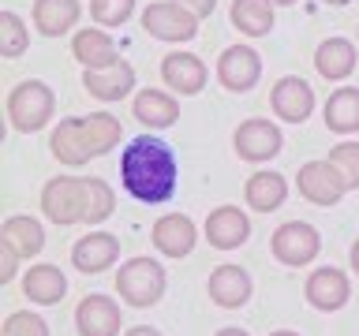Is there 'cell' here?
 <instances>
[{
    "instance_id": "4316f807",
    "label": "cell",
    "mask_w": 359,
    "mask_h": 336,
    "mask_svg": "<svg viewBox=\"0 0 359 336\" xmlns=\"http://www.w3.org/2000/svg\"><path fill=\"white\" fill-rule=\"evenodd\" d=\"M232 27L247 38H266L273 30V0H232Z\"/></svg>"
},
{
    "instance_id": "ffe728a7",
    "label": "cell",
    "mask_w": 359,
    "mask_h": 336,
    "mask_svg": "<svg viewBox=\"0 0 359 336\" xmlns=\"http://www.w3.org/2000/svg\"><path fill=\"white\" fill-rule=\"evenodd\" d=\"M83 4L79 0H34V30L41 38H60L79 22Z\"/></svg>"
},
{
    "instance_id": "4dcf8cb0",
    "label": "cell",
    "mask_w": 359,
    "mask_h": 336,
    "mask_svg": "<svg viewBox=\"0 0 359 336\" xmlns=\"http://www.w3.org/2000/svg\"><path fill=\"white\" fill-rule=\"evenodd\" d=\"M0 336H49V325H45V318H38V314H30V310H15L4 318V325H0Z\"/></svg>"
},
{
    "instance_id": "1f68e13d",
    "label": "cell",
    "mask_w": 359,
    "mask_h": 336,
    "mask_svg": "<svg viewBox=\"0 0 359 336\" xmlns=\"http://www.w3.org/2000/svg\"><path fill=\"white\" fill-rule=\"evenodd\" d=\"M330 161H333V164L344 172L348 187L359 190V142H341V146H333Z\"/></svg>"
},
{
    "instance_id": "4fadbf2b",
    "label": "cell",
    "mask_w": 359,
    "mask_h": 336,
    "mask_svg": "<svg viewBox=\"0 0 359 336\" xmlns=\"http://www.w3.org/2000/svg\"><path fill=\"white\" fill-rule=\"evenodd\" d=\"M161 78H165L168 90H176V94H184V97H195L206 90L210 71L195 52H168L161 60Z\"/></svg>"
},
{
    "instance_id": "484cf974",
    "label": "cell",
    "mask_w": 359,
    "mask_h": 336,
    "mask_svg": "<svg viewBox=\"0 0 359 336\" xmlns=\"http://www.w3.org/2000/svg\"><path fill=\"white\" fill-rule=\"evenodd\" d=\"M325 127L337 134L359 131V86H341L325 101Z\"/></svg>"
},
{
    "instance_id": "ba28073f",
    "label": "cell",
    "mask_w": 359,
    "mask_h": 336,
    "mask_svg": "<svg viewBox=\"0 0 359 336\" xmlns=\"http://www.w3.org/2000/svg\"><path fill=\"white\" fill-rule=\"evenodd\" d=\"M142 30L157 41H191L198 34V15L176 0H157L142 11Z\"/></svg>"
},
{
    "instance_id": "ac0fdd59",
    "label": "cell",
    "mask_w": 359,
    "mask_h": 336,
    "mask_svg": "<svg viewBox=\"0 0 359 336\" xmlns=\"http://www.w3.org/2000/svg\"><path fill=\"white\" fill-rule=\"evenodd\" d=\"M79 336H120V307L109 295H86L75 310Z\"/></svg>"
},
{
    "instance_id": "e0dca14e",
    "label": "cell",
    "mask_w": 359,
    "mask_h": 336,
    "mask_svg": "<svg viewBox=\"0 0 359 336\" xmlns=\"http://www.w3.org/2000/svg\"><path fill=\"white\" fill-rule=\"evenodd\" d=\"M247 235H251V220L236 206H217L206 217V243L217 246V251H236V246L247 243Z\"/></svg>"
},
{
    "instance_id": "6da1fadb",
    "label": "cell",
    "mask_w": 359,
    "mask_h": 336,
    "mask_svg": "<svg viewBox=\"0 0 359 336\" xmlns=\"http://www.w3.org/2000/svg\"><path fill=\"white\" fill-rule=\"evenodd\" d=\"M120 179L123 190L142 202V206H161L176 195V179H180V164L172 146H165L154 134H139L123 146L120 153Z\"/></svg>"
},
{
    "instance_id": "d4e9b609",
    "label": "cell",
    "mask_w": 359,
    "mask_h": 336,
    "mask_svg": "<svg viewBox=\"0 0 359 336\" xmlns=\"http://www.w3.org/2000/svg\"><path fill=\"white\" fill-rule=\"evenodd\" d=\"M243 198H247V206L258 209V213H273V209L285 206L288 183H285V176H277V172H255L243 187Z\"/></svg>"
},
{
    "instance_id": "ab89813d",
    "label": "cell",
    "mask_w": 359,
    "mask_h": 336,
    "mask_svg": "<svg viewBox=\"0 0 359 336\" xmlns=\"http://www.w3.org/2000/svg\"><path fill=\"white\" fill-rule=\"evenodd\" d=\"M273 4H280V8H288V4H296V0H273Z\"/></svg>"
},
{
    "instance_id": "30bf717a",
    "label": "cell",
    "mask_w": 359,
    "mask_h": 336,
    "mask_svg": "<svg viewBox=\"0 0 359 336\" xmlns=\"http://www.w3.org/2000/svg\"><path fill=\"white\" fill-rule=\"evenodd\" d=\"M232 146H236V153H240L243 161L262 164V161H269V157L280 153L285 134H280V127L273 120H243L240 127H236V134H232Z\"/></svg>"
},
{
    "instance_id": "2e32d148",
    "label": "cell",
    "mask_w": 359,
    "mask_h": 336,
    "mask_svg": "<svg viewBox=\"0 0 359 336\" xmlns=\"http://www.w3.org/2000/svg\"><path fill=\"white\" fill-rule=\"evenodd\" d=\"M150 239H154V246L165 258H187L191 251H195L198 228H195L191 217H184V213H165V217L154 224Z\"/></svg>"
},
{
    "instance_id": "9c48e42d",
    "label": "cell",
    "mask_w": 359,
    "mask_h": 336,
    "mask_svg": "<svg viewBox=\"0 0 359 336\" xmlns=\"http://www.w3.org/2000/svg\"><path fill=\"white\" fill-rule=\"evenodd\" d=\"M262 78V56L251 45H229L217 60V83L232 94H247Z\"/></svg>"
},
{
    "instance_id": "74e56055",
    "label": "cell",
    "mask_w": 359,
    "mask_h": 336,
    "mask_svg": "<svg viewBox=\"0 0 359 336\" xmlns=\"http://www.w3.org/2000/svg\"><path fill=\"white\" fill-rule=\"evenodd\" d=\"M269 336H299V332H296V329H273Z\"/></svg>"
},
{
    "instance_id": "8d00e7d4",
    "label": "cell",
    "mask_w": 359,
    "mask_h": 336,
    "mask_svg": "<svg viewBox=\"0 0 359 336\" xmlns=\"http://www.w3.org/2000/svg\"><path fill=\"white\" fill-rule=\"evenodd\" d=\"M348 258H352V269H355V276H359V239L352 243V254H348Z\"/></svg>"
},
{
    "instance_id": "7c38bea8",
    "label": "cell",
    "mask_w": 359,
    "mask_h": 336,
    "mask_svg": "<svg viewBox=\"0 0 359 336\" xmlns=\"http://www.w3.org/2000/svg\"><path fill=\"white\" fill-rule=\"evenodd\" d=\"M116 258H120V239L109 232H86L72 246V265L79 273H105V269L116 265Z\"/></svg>"
},
{
    "instance_id": "f35d334b",
    "label": "cell",
    "mask_w": 359,
    "mask_h": 336,
    "mask_svg": "<svg viewBox=\"0 0 359 336\" xmlns=\"http://www.w3.org/2000/svg\"><path fill=\"white\" fill-rule=\"evenodd\" d=\"M325 4H337V8H344V4H352V0H325Z\"/></svg>"
},
{
    "instance_id": "7402d4cb",
    "label": "cell",
    "mask_w": 359,
    "mask_h": 336,
    "mask_svg": "<svg viewBox=\"0 0 359 336\" xmlns=\"http://www.w3.org/2000/svg\"><path fill=\"white\" fill-rule=\"evenodd\" d=\"M355 45L348 38H325L318 49H314V67H318L322 78H330V83H341V78H348L355 71Z\"/></svg>"
},
{
    "instance_id": "5b68a950",
    "label": "cell",
    "mask_w": 359,
    "mask_h": 336,
    "mask_svg": "<svg viewBox=\"0 0 359 336\" xmlns=\"http://www.w3.org/2000/svg\"><path fill=\"white\" fill-rule=\"evenodd\" d=\"M53 108H56L53 90L45 83H38V78H27V83H19L8 94V120H11V127H15L19 134L41 131L45 123L53 120Z\"/></svg>"
},
{
    "instance_id": "52a82bcc",
    "label": "cell",
    "mask_w": 359,
    "mask_h": 336,
    "mask_svg": "<svg viewBox=\"0 0 359 336\" xmlns=\"http://www.w3.org/2000/svg\"><path fill=\"white\" fill-rule=\"evenodd\" d=\"M296 187H299V195L307 202H314V206H337V202L352 190V187H348V179H344V172L333 161H307V164H299Z\"/></svg>"
},
{
    "instance_id": "836d02e7",
    "label": "cell",
    "mask_w": 359,
    "mask_h": 336,
    "mask_svg": "<svg viewBox=\"0 0 359 336\" xmlns=\"http://www.w3.org/2000/svg\"><path fill=\"white\" fill-rule=\"evenodd\" d=\"M176 4H184L191 15H198V19H210L213 8H217V0H176Z\"/></svg>"
},
{
    "instance_id": "d6986e66",
    "label": "cell",
    "mask_w": 359,
    "mask_h": 336,
    "mask_svg": "<svg viewBox=\"0 0 359 336\" xmlns=\"http://www.w3.org/2000/svg\"><path fill=\"white\" fill-rule=\"evenodd\" d=\"M210 299L224 310H240L247 299H251V276H247L243 265H217L210 273Z\"/></svg>"
},
{
    "instance_id": "83f0119b",
    "label": "cell",
    "mask_w": 359,
    "mask_h": 336,
    "mask_svg": "<svg viewBox=\"0 0 359 336\" xmlns=\"http://www.w3.org/2000/svg\"><path fill=\"white\" fill-rule=\"evenodd\" d=\"M0 243H8L19 258H34L45 246V232L34 217H8L4 228H0Z\"/></svg>"
},
{
    "instance_id": "5bb4252c",
    "label": "cell",
    "mask_w": 359,
    "mask_h": 336,
    "mask_svg": "<svg viewBox=\"0 0 359 336\" xmlns=\"http://www.w3.org/2000/svg\"><path fill=\"white\" fill-rule=\"evenodd\" d=\"M307 302L314 310H322V314H333V310H341L348 295H352V284H348V276L341 273V269H333V265H322V269H314V273L307 276Z\"/></svg>"
},
{
    "instance_id": "f1b7e54d",
    "label": "cell",
    "mask_w": 359,
    "mask_h": 336,
    "mask_svg": "<svg viewBox=\"0 0 359 336\" xmlns=\"http://www.w3.org/2000/svg\"><path fill=\"white\" fill-rule=\"evenodd\" d=\"M30 45V34H27V22H22V15H15V11H4L0 15V49H4V60H15V56L27 52Z\"/></svg>"
},
{
    "instance_id": "f546056e",
    "label": "cell",
    "mask_w": 359,
    "mask_h": 336,
    "mask_svg": "<svg viewBox=\"0 0 359 336\" xmlns=\"http://www.w3.org/2000/svg\"><path fill=\"white\" fill-rule=\"evenodd\" d=\"M135 11V0H90V19L97 27H123Z\"/></svg>"
},
{
    "instance_id": "cb8c5ba5",
    "label": "cell",
    "mask_w": 359,
    "mask_h": 336,
    "mask_svg": "<svg viewBox=\"0 0 359 336\" xmlns=\"http://www.w3.org/2000/svg\"><path fill=\"white\" fill-rule=\"evenodd\" d=\"M64 291H67V280L56 265H34V269H27V276H22V295L34 299L38 307L60 302Z\"/></svg>"
},
{
    "instance_id": "9a60e30c",
    "label": "cell",
    "mask_w": 359,
    "mask_h": 336,
    "mask_svg": "<svg viewBox=\"0 0 359 336\" xmlns=\"http://www.w3.org/2000/svg\"><path fill=\"white\" fill-rule=\"evenodd\" d=\"M83 86L97 101H123L135 90V67L128 60H116L112 67H86Z\"/></svg>"
},
{
    "instance_id": "e575fe53",
    "label": "cell",
    "mask_w": 359,
    "mask_h": 336,
    "mask_svg": "<svg viewBox=\"0 0 359 336\" xmlns=\"http://www.w3.org/2000/svg\"><path fill=\"white\" fill-rule=\"evenodd\" d=\"M123 336H161V332H157L154 325H135V329H128Z\"/></svg>"
},
{
    "instance_id": "603a6c76",
    "label": "cell",
    "mask_w": 359,
    "mask_h": 336,
    "mask_svg": "<svg viewBox=\"0 0 359 336\" xmlns=\"http://www.w3.org/2000/svg\"><path fill=\"white\" fill-rule=\"evenodd\" d=\"M72 56L83 67H112L120 60V52H116V41L109 38L105 30H79L75 38H72Z\"/></svg>"
},
{
    "instance_id": "d6a6232c",
    "label": "cell",
    "mask_w": 359,
    "mask_h": 336,
    "mask_svg": "<svg viewBox=\"0 0 359 336\" xmlns=\"http://www.w3.org/2000/svg\"><path fill=\"white\" fill-rule=\"evenodd\" d=\"M19 254L11 251L8 243H0V280H4V284H11V280H15V273H19Z\"/></svg>"
},
{
    "instance_id": "8fae6325",
    "label": "cell",
    "mask_w": 359,
    "mask_h": 336,
    "mask_svg": "<svg viewBox=\"0 0 359 336\" xmlns=\"http://www.w3.org/2000/svg\"><path fill=\"white\" fill-rule=\"evenodd\" d=\"M269 105L285 123H303L314 112V90L307 78L299 75H285L277 78L273 90H269Z\"/></svg>"
},
{
    "instance_id": "7a4b0ae2",
    "label": "cell",
    "mask_w": 359,
    "mask_h": 336,
    "mask_svg": "<svg viewBox=\"0 0 359 336\" xmlns=\"http://www.w3.org/2000/svg\"><path fill=\"white\" fill-rule=\"evenodd\" d=\"M116 209V195L105 179L94 176H60L41 187V213L53 224H101Z\"/></svg>"
},
{
    "instance_id": "d590c367",
    "label": "cell",
    "mask_w": 359,
    "mask_h": 336,
    "mask_svg": "<svg viewBox=\"0 0 359 336\" xmlns=\"http://www.w3.org/2000/svg\"><path fill=\"white\" fill-rule=\"evenodd\" d=\"M217 336H251V332H247V329H236V325H229V329H221Z\"/></svg>"
},
{
    "instance_id": "44dd1931",
    "label": "cell",
    "mask_w": 359,
    "mask_h": 336,
    "mask_svg": "<svg viewBox=\"0 0 359 336\" xmlns=\"http://www.w3.org/2000/svg\"><path fill=\"white\" fill-rule=\"evenodd\" d=\"M131 112H135V120L146 123V127H154V131H165L180 120L176 97L165 94V90H139L131 101Z\"/></svg>"
},
{
    "instance_id": "277c9868",
    "label": "cell",
    "mask_w": 359,
    "mask_h": 336,
    "mask_svg": "<svg viewBox=\"0 0 359 336\" xmlns=\"http://www.w3.org/2000/svg\"><path fill=\"white\" fill-rule=\"evenodd\" d=\"M168 288V276H165V265L154 262V258H131V262L120 265L116 273V291L120 299L128 302V307H154V302H161Z\"/></svg>"
},
{
    "instance_id": "3957f363",
    "label": "cell",
    "mask_w": 359,
    "mask_h": 336,
    "mask_svg": "<svg viewBox=\"0 0 359 336\" xmlns=\"http://www.w3.org/2000/svg\"><path fill=\"white\" fill-rule=\"evenodd\" d=\"M123 139V127L112 112H94V116H72V120H60L53 127V139H49V150L60 164H86L94 157L116 150Z\"/></svg>"
},
{
    "instance_id": "8992f818",
    "label": "cell",
    "mask_w": 359,
    "mask_h": 336,
    "mask_svg": "<svg viewBox=\"0 0 359 336\" xmlns=\"http://www.w3.org/2000/svg\"><path fill=\"white\" fill-rule=\"evenodd\" d=\"M269 251H273V258L280 265L299 269V265H311L314 258H318L322 235L307 220H285L273 235H269Z\"/></svg>"
}]
</instances>
